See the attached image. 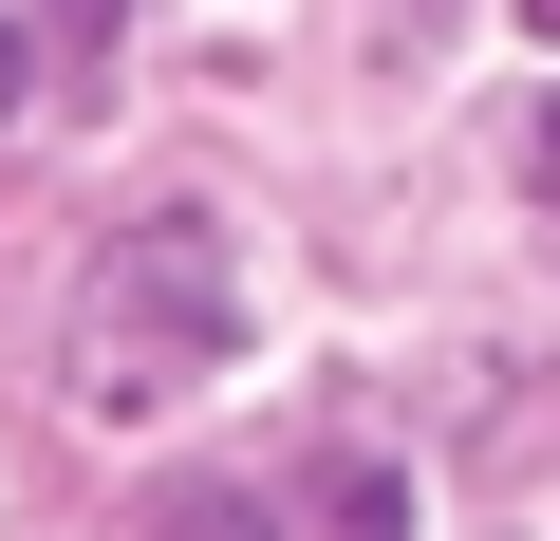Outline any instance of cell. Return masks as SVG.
Instances as JSON below:
<instances>
[{
  "label": "cell",
  "instance_id": "cell-2",
  "mask_svg": "<svg viewBox=\"0 0 560 541\" xmlns=\"http://www.w3.org/2000/svg\"><path fill=\"white\" fill-rule=\"evenodd\" d=\"M0 131H20V20H0Z\"/></svg>",
  "mask_w": 560,
  "mask_h": 541
},
{
  "label": "cell",
  "instance_id": "cell-4",
  "mask_svg": "<svg viewBox=\"0 0 560 541\" xmlns=\"http://www.w3.org/2000/svg\"><path fill=\"white\" fill-rule=\"evenodd\" d=\"M57 20H75V38H113V0H57Z\"/></svg>",
  "mask_w": 560,
  "mask_h": 541
},
{
  "label": "cell",
  "instance_id": "cell-3",
  "mask_svg": "<svg viewBox=\"0 0 560 541\" xmlns=\"http://www.w3.org/2000/svg\"><path fill=\"white\" fill-rule=\"evenodd\" d=\"M523 150H541V187H560V94H541V131H523Z\"/></svg>",
  "mask_w": 560,
  "mask_h": 541
},
{
  "label": "cell",
  "instance_id": "cell-1",
  "mask_svg": "<svg viewBox=\"0 0 560 541\" xmlns=\"http://www.w3.org/2000/svg\"><path fill=\"white\" fill-rule=\"evenodd\" d=\"M224 355H243V243H224L206 205L131 224L94 281H75V411H94V430H150V411H187Z\"/></svg>",
  "mask_w": 560,
  "mask_h": 541
},
{
  "label": "cell",
  "instance_id": "cell-5",
  "mask_svg": "<svg viewBox=\"0 0 560 541\" xmlns=\"http://www.w3.org/2000/svg\"><path fill=\"white\" fill-rule=\"evenodd\" d=\"M523 38H560V0H523Z\"/></svg>",
  "mask_w": 560,
  "mask_h": 541
}]
</instances>
